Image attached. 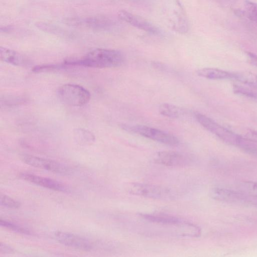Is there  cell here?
<instances>
[{
  "mask_svg": "<svg viewBox=\"0 0 257 257\" xmlns=\"http://www.w3.org/2000/svg\"><path fill=\"white\" fill-rule=\"evenodd\" d=\"M123 61L124 57L121 52L113 49L98 48L90 51L81 59H68L63 63L65 66L111 68L121 66Z\"/></svg>",
  "mask_w": 257,
  "mask_h": 257,
  "instance_id": "6da1fadb",
  "label": "cell"
},
{
  "mask_svg": "<svg viewBox=\"0 0 257 257\" xmlns=\"http://www.w3.org/2000/svg\"><path fill=\"white\" fill-rule=\"evenodd\" d=\"M124 188L130 194L154 199L171 200L178 195L174 189L158 185L132 182L126 184Z\"/></svg>",
  "mask_w": 257,
  "mask_h": 257,
  "instance_id": "7a4b0ae2",
  "label": "cell"
},
{
  "mask_svg": "<svg viewBox=\"0 0 257 257\" xmlns=\"http://www.w3.org/2000/svg\"><path fill=\"white\" fill-rule=\"evenodd\" d=\"M197 121L206 130L215 135L224 142L239 148L243 137L238 135L227 128L221 125L212 118L200 113H196Z\"/></svg>",
  "mask_w": 257,
  "mask_h": 257,
  "instance_id": "3957f363",
  "label": "cell"
},
{
  "mask_svg": "<svg viewBox=\"0 0 257 257\" xmlns=\"http://www.w3.org/2000/svg\"><path fill=\"white\" fill-rule=\"evenodd\" d=\"M59 99L71 106H81L87 103L90 99L89 91L83 87L75 84H65L57 90Z\"/></svg>",
  "mask_w": 257,
  "mask_h": 257,
  "instance_id": "277c9868",
  "label": "cell"
},
{
  "mask_svg": "<svg viewBox=\"0 0 257 257\" xmlns=\"http://www.w3.org/2000/svg\"><path fill=\"white\" fill-rule=\"evenodd\" d=\"M120 127L125 131L170 146H176L179 143L175 136L156 128L142 125L126 124H121Z\"/></svg>",
  "mask_w": 257,
  "mask_h": 257,
  "instance_id": "5b68a950",
  "label": "cell"
},
{
  "mask_svg": "<svg viewBox=\"0 0 257 257\" xmlns=\"http://www.w3.org/2000/svg\"><path fill=\"white\" fill-rule=\"evenodd\" d=\"M20 159L25 164L31 166L40 168L59 174L66 175L69 174V168L65 165L59 162L37 156L21 154Z\"/></svg>",
  "mask_w": 257,
  "mask_h": 257,
  "instance_id": "8992f818",
  "label": "cell"
},
{
  "mask_svg": "<svg viewBox=\"0 0 257 257\" xmlns=\"http://www.w3.org/2000/svg\"><path fill=\"white\" fill-rule=\"evenodd\" d=\"M211 195L217 200L228 203L251 204L257 202L255 197L241 191L222 187H215L211 191Z\"/></svg>",
  "mask_w": 257,
  "mask_h": 257,
  "instance_id": "52a82bcc",
  "label": "cell"
},
{
  "mask_svg": "<svg viewBox=\"0 0 257 257\" xmlns=\"http://www.w3.org/2000/svg\"><path fill=\"white\" fill-rule=\"evenodd\" d=\"M153 160L157 164L169 167H185L191 162L188 156L174 151H160L156 153Z\"/></svg>",
  "mask_w": 257,
  "mask_h": 257,
  "instance_id": "ba28073f",
  "label": "cell"
},
{
  "mask_svg": "<svg viewBox=\"0 0 257 257\" xmlns=\"http://www.w3.org/2000/svg\"><path fill=\"white\" fill-rule=\"evenodd\" d=\"M120 19L133 26L153 35H159L160 29L145 18L121 10L118 13Z\"/></svg>",
  "mask_w": 257,
  "mask_h": 257,
  "instance_id": "9c48e42d",
  "label": "cell"
},
{
  "mask_svg": "<svg viewBox=\"0 0 257 257\" xmlns=\"http://www.w3.org/2000/svg\"><path fill=\"white\" fill-rule=\"evenodd\" d=\"M19 176L27 182L52 190L64 192H68L69 190L65 185L49 178L27 173H21Z\"/></svg>",
  "mask_w": 257,
  "mask_h": 257,
  "instance_id": "30bf717a",
  "label": "cell"
},
{
  "mask_svg": "<svg viewBox=\"0 0 257 257\" xmlns=\"http://www.w3.org/2000/svg\"><path fill=\"white\" fill-rule=\"evenodd\" d=\"M54 236L59 242L66 246L85 250L92 248L89 240L73 233L57 231L54 233Z\"/></svg>",
  "mask_w": 257,
  "mask_h": 257,
  "instance_id": "8fae6325",
  "label": "cell"
},
{
  "mask_svg": "<svg viewBox=\"0 0 257 257\" xmlns=\"http://www.w3.org/2000/svg\"><path fill=\"white\" fill-rule=\"evenodd\" d=\"M72 25L91 28L94 30H106L113 25L112 21L105 16H93L68 20Z\"/></svg>",
  "mask_w": 257,
  "mask_h": 257,
  "instance_id": "7c38bea8",
  "label": "cell"
},
{
  "mask_svg": "<svg viewBox=\"0 0 257 257\" xmlns=\"http://www.w3.org/2000/svg\"><path fill=\"white\" fill-rule=\"evenodd\" d=\"M0 58L2 61L16 66H26L30 63V61L24 55L2 47L0 48Z\"/></svg>",
  "mask_w": 257,
  "mask_h": 257,
  "instance_id": "4fadbf2b",
  "label": "cell"
},
{
  "mask_svg": "<svg viewBox=\"0 0 257 257\" xmlns=\"http://www.w3.org/2000/svg\"><path fill=\"white\" fill-rule=\"evenodd\" d=\"M197 74L202 77L212 80L232 79V72L221 69L206 67L198 69Z\"/></svg>",
  "mask_w": 257,
  "mask_h": 257,
  "instance_id": "5bb4252c",
  "label": "cell"
},
{
  "mask_svg": "<svg viewBox=\"0 0 257 257\" xmlns=\"http://www.w3.org/2000/svg\"><path fill=\"white\" fill-rule=\"evenodd\" d=\"M232 79L236 80L247 86L257 87V75L249 72H232Z\"/></svg>",
  "mask_w": 257,
  "mask_h": 257,
  "instance_id": "9a60e30c",
  "label": "cell"
},
{
  "mask_svg": "<svg viewBox=\"0 0 257 257\" xmlns=\"http://www.w3.org/2000/svg\"><path fill=\"white\" fill-rule=\"evenodd\" d=\"M74 138L80 145H91L95 139L92 133L82 128H77L74 131Z\"/></svg>",
  "mask_w": 257,
  "mask_h": 257,
  "instance_id": "2e32d148",
  "label": "cell"
},
{
  "mask_svg": "<svg viewBox=\"0 0 257 257\" xmlns=\"http://www.w3.org/2000/svg\"><path fill=\"white\" fill-rule=\"evenodd\" d=\"M159 111L163 115L174 118L179 117L183 113L181 108L168 103L161 104L159 106Z\"/></svg>",
  "mask_w": 257,
  "mask_h": 257,
  "instance_id": "e0dca14e",
  "label": "cell"
},
{
  "mask_svg": "<svg viewBox=\"0 0 257 257\" xmlns=\"http://www.w3.org/2000/svg\"><path fill=\"white\" fill-rule=\"evenodd\" d=\"M239 190L250 196L257 198V182L243 181L238 185Z\"/></svg>",
  "mask_w": 257,
  "mask_h": 257,
  "instance_id": "ac0fdd59",
  "label": "cell"
},
{
  "mask_svg": "<svg viewBox=\"0 0 257 257\" xmlns=\"http://www.w3.org/2000/svg\"><path fill=\"white\" fill-rule=\"evenodd\" d=\"M26 101L24 97L16 96H7L1 98V106L12 107L25 103Z\"/></svg>",
  "mask_w": 257,
  "mask_h": 257,
  "instance_id": "d6986e66",
  "label": "cell"
},
{
  "mask_svg": "<svg viewBox=\"0 0 257 257\" xmlns=\"http://www.w3.org/2000/svg\"><path fill=\"white\" fill-rule=\"evenodd\" d=\"M0 224L2 226L16 232L27 235L31 234V232L27 228L2 218L0 219Z\"/></svg>",
  "mask_w": 257,
  "mask_h": 257,
  "instance_id": "ffe728a7",
  "label": "cell"
},
{
  "mask_svg": "<svg viewBox=\"0 0 257 257\" xmlns=\"http://www.w3.org/2000/svg\"><path fill=\"white\" fill-rule=\"evenodd\" d=\"M233 89L234 93L237 94L257 99V92L251 89L241 85H234Z\"/></svg>",
  "mask_w": 257,
  "mask_h": 257,
  "instance_id": "44dd1931",
  "label": "cell"
},
{
  "mask_svg": "<svg viewBox=\"0 0 257 257\" xmlns=\"http://www.w3.org/2000/svg\"><path fill=\"white\" fill-rule=\"evenodd\" d=\"M0 203L1 205L11 209H17L21 206L19 202L2 194L0 195Z\"/></svg>",
  "mask_w": 257,
  "mask_h": 257,
  "instance_id": "7402d4cb",
  "label": "cell"
},
{
  "mask_svg": "<svg viewBox=\"0 0 257 257\" xmlns=\"http://www.w3.org/2000/svg\"><path fill=\"white\" fill-rule=\"evenodd\" d=\"M245 7L247 17L257 23V3L251 1H245Z\"/></svg>",
  "mask_w": 257,
  "mask_h": 257,
  "instance_id": "603a6c76",
  "label": "cell"
},
{
  "mask_svg": "<svg viewBox=\"0 0 257 257\" xmlns=\"http://www.w3.org/2000/svg\"><path fill=\"white\" fill-rule=\"evenodd\" d=\"M65 66L63 64V63H61L60 64H43L38 66H36L33 68L32 71L34 72H43V71H50V70H53L54 69H61L64 68Z\"/></svg>",
  "mask_w": 257,
  "mask_h": 257,
  "instance_id": "cb8c5ba5",
  "label": "cell"
},
{
  "mask_svg": "<svg viewBox=\"0 0 257 257\" xmlns=\"http://www.w3.org/2000/svg\"><path fill=\"white\" fill-rule=\"evenodd\" d=\"M244 138L252 143H257V131L249 130L245 134Z\"/></svg>",
  "mask_w": 257,
  "mask_h": 257,
  "instance_id": "d4e9b609",
  "label": "cell"
},
{
  "mask_svg": "<svg viewBox=\"0 0 257 257\" xmlns=\"http://www.w3.org/2000/svg\"><path fill=\"white\" fill-rule=\"evenodd\" d=\"M245 53L249 62L257 67V55L250 52H246Z\"/></svg>",
  "mask_w": 257,
  "mask_h": 257,
  "instance_id": "484cf974",
  "label": "cell"
},
{
  "mask_svg": "<svg viewBox=\"0 0 257 257\" xmlns=\"http://www.w3.org/2000/svg\"><path fill=\"white\" fill-rule=\"evenodd\" d=\"M15 251L14 249L12 248L11 246L5 244V243H1V252L3 253H12Z\"/></svg>",
  "mask_w": 257,
  "mask_h": 257,
  "instance_id": "4316f807",
  "label": "cell"
}]
</instances>
